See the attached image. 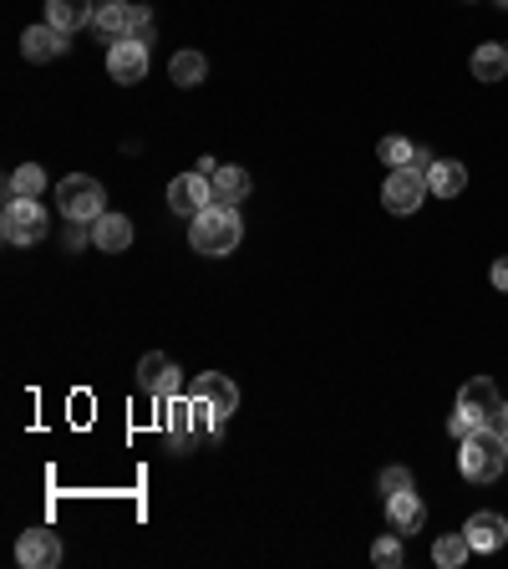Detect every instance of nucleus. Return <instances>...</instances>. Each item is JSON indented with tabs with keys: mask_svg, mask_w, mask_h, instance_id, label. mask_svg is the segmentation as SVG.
<instances>
[{
	"mask_svg": "<svg viewBox=\"0 0 508 569\" xmlns=\"http://www.w3.org/2000/svg\"><path fill=\"white\" fill-rule=\"evenodd\" d=\"M427 199V179L423 173H412V169H392L387 183H382V204H387V214H417Z\"/></svg>",
	"mask_w": 508,
	"mask_h": 569,
	"instance_id": "6",
	"label": "nucleus"
},
{
	"mask_svg": "<svg viewBox=\"0 0 508 569\" xmlns=\"http://www.w3.org/2000/svg\"><path fill=\"white\" fill-rule=\"evenodd\" d=\"M209 183H214V204H240V199L254 189V179L240 169V163H219V169L209 173Z\"/></svg>",
	"mask_w": 508,
	"mask_h": 569,
	"instance_id": "18",
	"label": "nucleus"
},
{
	"mask_svg": "<svg viewBox=\"0 0 508 569\" xmlns=\"http://www.w3.org/2000/svg\"><path fill=\"white\" fill-rule=\"evenodd\" d=\"M189 397H204L209 407L224 417V423H230L234 407H240V387H234L230 376H219V372H199V376H194V392H189Z\"/></svg>",
	"mask_w": 508,
	"mask_h": 569,
	"instance_id": "11",
	"label": "nucleus"
},
{
	"mask_svg": "<svg viewBox=\"0 0 508 569\" xmlns=\"http://www.w3.org/2000/svg\"><path fill=\"white\" fill-rule=\"evenodd\" d=\"M214 204V183H209V173H179V179L169 183V209L173 214H183V219H194L199 209H209Z\"/></svg>",
	"mask_w": 508,
	"mask_h": 569,
	"instance_id": "7",
	"label": "nucleus"
},
{
	"mask_svg": "<svg viewBox=\"0 0 508 569\" xmlns=\"http://www.w3.org/2000/svg\"><path fill=\"white\" fill-rule=\"evenodd\" d=\"M169 77H173L179 87H199V82L209 77V61L199 57V51H179V57L169 61Z\"/></svg>",
	"mask_w": 508,
	"mask_h": 569,
	"instance_id": "22",
	"label": "nucleus"
},
{
	"mask_svg": "<svg viewBox=\"0 0 508 569\" xmlns=\"http://www.w3.org/2000/svg\"><path fill=\"white\" fill-rule=\"evenodd\" d=\"M240 240H244V224H240V214H234L230 204H209V209H199V214L189 219V244H194L199 255H209V260L234 255Z\"/></svg>",
	"mask_w": 508,
	"mask_h": 569,
	"instance_id": "1",
	"label": "nucleus"
},
{
	"mask_svg": "<svg viewBox=\"0 0 508 569\" xmlns=\"http://www.w3.org/2000/svg\"><path fill=\"white\" fill-rule=\"evenodd\" d=\"M372 559H376V565H382V569H402V545H397V529H392L387 539H376V545H372Z\"/></svg>",
	"mask_w": 508,
	"mask_h": 569,
	"instance_id": "25",
	"label": "nucleus"
},
{
	"mask_svg": "<svg viewBox=\"0 0 508 569\" xmlns=\"http://www.w3.org/2000/svg\"><path fill=\"white\" fill-rule=\"evenodd\" d=\"M376 153H382V163H387V169H412L417 148H412L407 138H382V148H376Z\"/></svg>",
	"mask_w": 508,
	"mask_h": 569,
	"instance_id": "24",
	"label": "nucleus"
},
{
	"mask_svg": "<svg viewBox=\"0 0 508 569\" xmlns=\"http://www.w3.org/2000/svg\"><path fill=\"white\" fill-rule=\"evenodd\" d=\"M498 433L508 437V402H504V407H498Z\"/></svg>",
	"mask_w": 508,
	"mask_h": 569,
	"instance_id": "30",
	"label": "nucleus"
},
{
	"mask_svg": "<svg viewBox=\"0 0 508 569\" xmlns=\"http://www.w3.org/2000/svg\"><path fill=\"white\" fill-rule=\"evenodd\" d=\"M67 47H72V37H67L61 26H51V21H41V26H26V37H21L26 61H57Z\"/></svg>",
	"mask_w": 508,
	"mask_h": 569,
	"instance_id": "12",
	"label": "nucleus"
},
{
	"mask_svg": "<svg viewBox=\"0 0 508 569\" xmlns=\"http://www.w3.org/2000/svg\"><path fill=\"white\" fill-rule=\"evenodd\" d=\"M463 534H468L473 555H494V549L508 545V519L494 514V509H484V514H473V519L463 524Z\"/></svg>",
	"mask_w": 508,
	"mask_h": 569,
	"instance_id": "10",
	"label": "nucleus"
},
{
	"mask_svg": "<svg viewBox=\"0 0 508 569\" xmlns=\"http://www.w3.org/2000/svg\"><path fill=\"white\" fill-rule=\"evenodd\" d=\"M473 77H478V82H504L508 77V47H498V41H484V47L473 51Z\"/></svg>",
	"mask_w": 508,
	"mask_h": 569,
	"instance_id": "20",
	"label": "nucleus"
},
{
	"mask_svg": "<svg viewBox=\"0 0 508 569\" xmlns=\"http://www.w3.org/2000/svg\"><path fill=\"white\" fill-rule=\"evenodd\" d=\"M458 468H463V478H468V484H494V478H504V468H508V437L498 433V427H478L473 437H463Z\"/></svg>",
	"mask_w": 508,
	"mask_h": 569,
	"instance_id": "2",
	"label": "nucleus"
},
{
	"mask_svg": "<svg viewBox=\"0 0 508 569\" xmlns=\"http://www.w3.org/2000/svg\"><path fill=\"white\" fill-rule=\"evenodd\" d=\"M468 555H473L468 534H443V539L433 545V565H443V569H458Z\"/></svg>",
	"mask_w": 508,
	"mask_h": 569,
	"instance_id": "23",
	"label": "nucleus"
},
{
	"mask_svg": "<svg viewBox=\"0 0 508 569\" xmlns=\"http://www.w3.org/2000/svg\"><path fill=\"white\" fill-rule=\"evenodd\" d=\"M468 189V169H463L458 158H437L433 169H427V194L437 199H458Z\"/></svg>",
	"mask_w": 508,
	"mask_h": 569,
	"instance_id": "15",
	"label": "nucleus"
},
{
	"mask_svg": "<svg viewBox=\"0 0 508 569\" xmlns=\"http://www.w3.org/2000/svg\"><path fill=\"white\" fill-rule=\"evenodd\" d=\"M57 204L67 214V224H98L108 214V194H102L98 179H87V173H72V179L57 183Z\"/></svg>",
	"mask_w": 508,
	"mask_h": 569,
	"instance_id": "3",
	"label": "nucleus"
},
{
	"mask_svg": "<svg viewBox=\"0 0 508 569\" xmlns=\"http://www.w3.org/2000/svg\"><path fill=\"white\" fill-rule=\"evenodd\" d=\"M478 427H488V423H484V417H473V413H463V407L448 417V433L458 437V443H463V437H473V433H478Z\"/></svg>",
	"mask_w": 508,
	"mask_h": 569,
	"instance_id": "26",
	"label": "nucleus"
},
{
	"mask_svg": "<svg viewBox=\"0 0 508 569\" xmlns=\"http://www.w3.org/2000/svg\"><path fill=\"white\" fill-rule=\"evenodd\" d=\"M92 11H98V0H47V21L61 26L67 37L82 31V26H92Z\"/></svg>",
	"mask_w": 508,
	"mask_h": 569,
	"instance_id": "19",
	"label": "nucleus"
},
{
	"mask_svg": "<svg viewBox=\"0 0 508 569\" xmlns=\"http://www.w3.org/2000/svg\"><path fill=\"white\" fill-rule=\"evenodd\" d=\"M47 204L41 199H11L6 204V214H0V240L16 244V250H26V244H41L47 240Z\"/></svg>",
	"mask_w": 508,
	"mask_h": 569,
	"instance_id": "4",
	"label": "nucleus"
},
{
	"mask_svg": "<svg viewBox=\"0 0 508 569\" xmlns=\"http://www.w3.org/2000/svg\"><path fill=\"white\" fill-rule=\"evenodd\" d=\"M16 559H21L26 569H57L61 565V539L51 529H26L21 539H16Z\"/></svg>",
	"mask_w": 508,
	"mask_h": 569,
	"instance_id": "9",
	"label": "nucleus"
},
{
	"mask_svg": "<svg viewBox=\"0 0 508 569\" xmlns=\"http://www.w3.org/2000/svg\"><path fill=\"white\" fill-rule=\"evenodd\" d=\"M458 407L463 413H473V417H498V407H504V397H498V382L494 376H473V382H463V392H458Z\"/></svg>",
	"mask_w": 508,
	"mask_h": 569,
	"instance_id": "13",
	"label": "nucleus"
},
{
	"mask_svg": "<svg viewBox=\"0 0 508 569\" xmlns=\"http://www.w3.org/2000/svg\"><path fill=\"white\" fill-rule=\"evenodd\" d=\"M498 6H504V11H508V0H498Z\"/></svg>",
	"mask_w": 508,
	"mask_h": 569,
	"instance_id": "31",
	"label": "nucleus"
},
{
	"mask_svg": "<svg viewBox=\"0 0 508 569\" xmlns=\"http://www.w3.org/2000/svg\"><path fill=\"white\" fill-rule=\"evenodd\" d=\"M92 31H98L102 41H122L128 31H133V6L128 0H98V11H92Z\"/></svg>",
	"mask_w": 508,
	"mask_h": 569,
	"instance_id": "14",
	"label": "nucleus"
},
{
	"mask_svg": "<svg viewBox=\"0 0 508 569\" xmlns=\"http://www.w3.org/2000/svg\"><path fill=\"white\" fill-rule=\"evenodd\" d=\"M108 77L118 87L143 82V77H148V47H143V41H133V37L112 41V47H108Z\"/></svg>",
	"mask_w": 508,
	"mask_h": 569,
	"instance_id": "8",
	"label": "nucleus"
},
{
	"mask_svg": "<svg viewBox=\"0 0 508 569\" xmlns=\"http://www.w3.org/2000/svg\"><path fill=\"white\" fill-rule=\"evenodd\" d=\"M41 189H47V173H41V163H21V169L6 179V194H11V199H41Z\"/></svg>",
	"mask_w": 508,
	"mask_h": 569,
	"instance_id": "21",
	"label": "nucleus"
},
{
	"mask_svg": "<svg viewBox=\"0 0 508 569\" xmlns=\"http://www.w3.org/2000/svg\"><path fill=\"white\" fill-rule=\"evenodd\" d=\"M138 387H143L153 402L183 397V372H179V362H173V356H163V352H148L143 362H138Z\"/></svg>",
	"mask_w": 508,
	"mask_h": 569,
	"instance_id": "5",
	"label": "nucleus"
},
{
	"mask_svg": "<svg viewBox=\"0 0 508 569\" xmlns=\"http://www.w3.org/2000/svg\"><path fill=\"white\" fill-rule=\"evenodd\" d=\"M92 244L108 250V255H122V250L133 244V219L128 214H102L98 224H92Z\"/></svg>",
	"mask_w": 508,
	"mask_h": 569,
	"instance_id": "17",
	"label": "nucleus"
},
{
	"mask_svg": "<svg viewBox=\"0 0 508 569\" xmlns=\"http://www.w3.org/2000/svg\"><path fill=\"white\" fill-rule=\"evenodd\" d=\"M387 524H392L397 534H417V529L427 524V504L412 494V488H407V494H392V498H387Z\"/></svg>",
	"mask_w": 508,
	"mask_h": 569,
	"instance_id": "16",
	"label": "nucleus"
},
{
	"mask_svg": "<svg viewBox=\"0 0 508 569\" xmlns=\"http://www.w3.org/2000/svg\"><path fill=\"white\" fill-rule=\"evenodd\" d=\"M128 37H133V41H143V47H148V41H153V11H143V6H133V31H128Z\"/></svg>",
	"mask_w": 508,
	"mask_h": 569,
	"instance_id": "28",
	"label": "nucleus"
},
{
	"mask_svg": "<svg viewBox=\"0 0 508 569\" xmlns=\"http://www.w3.org/2000/svg\"><path fill=\"white\" fill-rule=\"evenodd\" d=\"M407 488H412V468H387V473H382V494H407Z\"/></svg>",
	"mask_w": 508,
	"mask_h": 569,
	"instance_id": "27",
	"label": "nucleus"
},
{
	"mask_svg": "<svg viewBox=\"0 0 508 569\" xmlns=\"http://www.w3.org/2000/svg\"><path fill=\"white\" fill-rule=\"evenodd\" d=\"M488 280H494V291H504V295H508V255H504V260H494V275H488Z\"/></svg>",
	"mask_w": 508,
	"mask_h": 569,
	"instance_id": "29",
	"label": "nucleus"
}]
</instances>
